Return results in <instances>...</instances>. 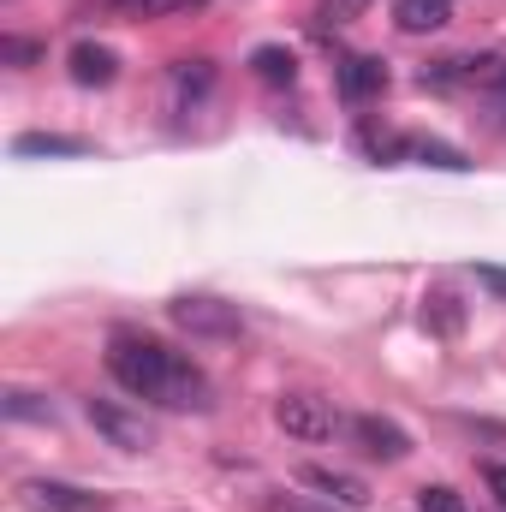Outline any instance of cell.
<instances>
[{
  "label": "cell",
  "mask_w": 506,
  "mask_h": 512,
  "mask_svg": "<svg viewBox=\"0 0 506 512\" xmlns=\"http://www.w3.org/2000/svg\"><path fill=\"white\" fill-rule=\"evenodd\" d=\"M12 155H90V143L60 137V131H24V137H12Z\"/></svg>",
  "instance_id": "cell-15"
},
{
  "label": "cell",
  "mask_w": 506,
  "mask_h": 512,
  "mask_svg": "<svg viewBox=\"0 0 506 512\" xmlns=\"http://www.w3.org/2000/svg\"><path fill=\"white\" fill-rule=\"evenodd\" d=\"M251 72H256V84H268V90H292L298 84V60L286 48H274V42H262L251 54Z\"/></svg>",
  "instance_id": "cell-13"
},
{
  "label": "cell",
  "mask_w": 506,
  "mask_h": 512,
  "mask_svg": "<svg viewBox=\"0 0 506 512\" xmlns=\"http://www.w3.org/2000/svg\"><path fill=\"white\" fill-rule=\"evenodd\" d=\"M0 411H6L12 423H48V417H54V405H48L42 393H24V387H6Z\"/></svg>",
  "instance_id": "cell-17"
},
{
  "label": "cell",
  "mask_w": 506,
  "mask_h": 512,
  "mask_svg": "<svg viewBox=\"0 0 506 512\" xmlns=\"http://www.w3.org/2000/svg\"><path fill=\"white\" fill-rule=\"evenodd\" d=\"M495 66H501L495 54H447V60H429L417 72V84L423 90H465V84H489Z\"/></svg>",
  "instance_id": "cell-6"
},
{
  "label": "cell",
  "mask_w": 506,
  "mask_h": 512,
  "mask_svg": "<svg viewBox=\"0 0 506 512\" xmlns=\"http://www.w3.org/2000/svg\"><path fill=\"white\" fill-rule=\"evenodd\" d=\"M298 483H304V489H316L322 501L346 507V512H364V507H370V483H364V477H352V471H334V465H304V471H298Z\"/></svg>",
  "instance_id": "cell-8"
},
{
  "label": "cell",
  "mask_w": 506,
  "mask_h": 512,
  "mask_svg": "<svg viewBox=\"0 0 506 512\" xmlns=\"http://www.w3.org/2000/svg\"><path fill=\"white\" fill-rule=\"evenodd\" d=\"M334 84H340L346 102H376L381 90H387V60H376V54H346L340 72H334Z\"/></svg>",
  "instance_id": "cell-10"
},
{
  "label": "cell",
  "mask_w": 506,
  "mask_h": 512,
  "mask_svg": "<svg viewBox=\"0 0 506 512\" xmlns=\"http://www.w3.org/2000/svg\"><path fill=\"white\" fill-rule=\"evenodd\" d=\"M393 24L405 36H435L453 24V0H393Z\"/></svg>",
  "instance_id": "cell-12"
},
{
  "label": "cell",
  "mask_w": 506,
  "mask_h": 512,
  "mask_svg": "<svg viewBox=\"0 0 506 512\" xmlns=\"http://www.w3.org/2000/svg\"><path fill=\"white\" fill-rule=\"evenodd\" d=\"M84 417L108 435V447H120V453H143L155 435H149V423L137 417V411H126V405H114V399H90L84 405Z\"/></svg>",
  "instance_id": "cell-7"
},
{
  "label": "cell",
  "mask_w": 506,
  "mask_h": 512,
  "mask_svg": "<svg viewBox=\"0 0 506 512\" xmlns=\"http://www.w3.org/2000/svg\"><path fill=\"white\" fill-rule=\"evenodd\" d=\"M0 60H6L12 72H30V66L42 60V42H30V36H0Z\"/></svg>",
  "instance_id": "cell-19"
},
{
  "label": "cell",
  "mask_w": 506,
  "mask_h": 512,
  "mask_svg": "<svg viewBox=\"0 0 506 512\" xmlns=\"http://www.w3.org/2000/svg\"><path fill=\"white\" fill-rule=\"evenodd\" d=\"M66 72H72L78 90H108V84L120 78V54H114L108 42H78V48L66 54Z\"/></svg>",
  "instance_id": "cell-9"
},
{
  "label": "cell",
  "mask_w": 506,
  "mask_h": 512,
  "mask_svg": "<svg viewBox=\"0 0 506 512\" xmlns=\"http://www.w3.org/2000/svg\"><path fill=\"white\" fill-rule=\"evenodd\" d=\"M131 12H143V18H173V12H197V6H209V0H126Z\"/></svg>",
  "instance_id": "cell-21"
},
{
  "label": "cell",
  "mask_w": 506,
  "mask_h": 512,
  "mask_svg": "<svg viewBox=\"0 0 506 512\" xmlns=\"http://www.w3.org/2000/svg\"><path fill=\"white\" fill-rule=\"evenodd\" d=\"M423 322H429L435 334H447V340H453V334L465 328V310H459V298H453V292H429V298H423Z\"/></svg>",
  "instance_id": "cell-16"
},
{
  "label": "cell",
  "mask_w": 506,
  "mask_h": 512,
  "mask_svg": "<svg viewBox=\"0 0 506 512\" xmlns=\"http://www.w3.org/2000/svg\"><path fill=\"white\" fill-rule=\"evenodd\" d=\"M417 512H465V495L447 483H423L417 489Z\"/></svg>",
  "instance_id": "cell-20"
},
{
  "label": "cell",
  "mask_w": 506,
  "mask_h": 512,
  "mask_svg": "<svg viewBox=\"0 0 506 512\" xmlns=\"http://www.w3.org/2000/svg\"><path fill=\"white\" fill-rule=\"evenodd\" d=\"M489 114L506 126V60L495 66V78H489Z\"/></svg>",
  "instance_id": "cell-23"
},
{
  "label": "cell",
  "mask_w": 506,
  "mask_h": 512,
  "mask_svg": "<svg viewBox=\"0 0 506 512\" xmlns=\"http://www.w3.org/2000/svg\"><path fill=\"white\" fill-rule=\"evenodd\" d=\"M405 161H417V167H441V173H465L471 161L453 149V143H441V137H405Z\"/></svg>",
  "instance_id": "cell-14"
},
{
  "label": "cell",
  "mask_w": 506,
  "mask_h": 512,
  "mask_svg": "<svg viewBox=\"0 0 506 512\" xmlns=\"http://www.w3.org/2000/svg\"><path fill=\"white\" fill-rule=\"evenodd\" d=\"M167 322H173L179 334H191V340H233V334L245 328L239 304H227V298H215V292H179V298L167 304Z\"/></svg>",
  "instance_id": "cell-2"
},
{
  "label": "cell",
  "mask_w": 506,
  "mask_h": 512,
  "mask_svg": "<svg viewBox=\"0 0 506 512\" xmlns=\"http://www.w3.org/2000/svg\"><path fill=\"white\" fill-rule=\"evenodd\" d=\"M274 423H280L292 441H334V435H340V411H334L322 393H280V399H274Z\"/></svg>",
  "instance_id": "cell-3"
},
{
  "label": "cell",
  "mask_w": 506,
  "mask_h": 512,
  "mask_svg": "<svg viewBox=\"0 0 506 512\" xmlns=\"http://www.w3.org/2000/svg\"><path fill=\"white\" fill-rule=\"evenodd\" d=\"M18 501L30 512H108V495L78 489V483H60V477H24L18 483Z\"/></svg>",
  "instance_id": "cell-4"
},
{
  "label": "cell",
  "mask_w": 506,
  "mask_h": 512,
  "mask_svg": "<svg viewBox=\"0 0 506 512\" xmlns=\"http://www.w3.org/2000/svg\"><path fill=\"white\" fill-rule=\"evenodd\" d=\"M477 286H489L495 298H506V268H495V262H483V268H477Z\"/></svg>",
  "instance_id": "cell-25"
},
{
  "label": "cell",
  "mask_w": 506,
  "mask_h": 512,
  "mask_svg": "<svg viewBox=\"0 0 506 512\" xmlns=\"http://www.w3.org/2000/svg\"><path fill=\"white\" fill-rule=\"evenodd\" d=\"M346 435H352V447H358L364 459H381V465H399V459L411 453V435H405L393 417H376V411H358V417L346 423Z\"/></svg>",
  "instance_id": "cell-5"
},
{
  "label": "cell",
  "mask_w": 506,
  "mask_h": 512,
  "mask_svg": "<svg viewBox=\"0 0 506 512\" xmlns=\"http://www.w3.org/2000/svg\"><path fill=\"white\" fill-rule=\"evenodd\" d=\"M483 483H489V495H495V507L506 512V465H483Z\"/></svg>",
  "instance_id": "cell-24"
},
{
  "label": "cell",
  "mask_w": 506,
  "mask_h": 512,
  "mask_svg": "<svg viewBox=\"0 0 506 512\" xmlns=\"http://www.w3.org/2000/svg\"><path fill=\"white\" fill-rule=\"evenodd\" d=\"M262 512H346V507H334V501H322V495H286V489H268V495H262Z\"/></svg>",
  "instance_id": "cell-18"
},
{
  "label": "cell",
  "mask_w": 506,
  "mask_h": 512,
  "mask_svg": "<svg viewBox=\"0 0 506 512\" xmlns=\"http://www.w3.org/2000/svg\"><path fill=\"white\" fill-rule=\"evenodd\" d=\"M215 90V60H173L167 66V96H173V108H197L203 96Z\"/></svg>",
  "instance_id": "cell-11"
},
{
  "label": "cell",
  "mask_w": 506,
  "mask_h": 512,
  "mask_svg": "<svg viewBox=\"0 0 506 512\" xmlns=\"http://www.w3.org/2000/svg\"><path fill=\"white\" fill-rule=\"evenodd\" d=\"M364 6H370V0H322V12H316V18H322V24H352Z\"/></svg>",
  "instance_id": "cell-22"
},
{
  "label": "cell",
  "mask_w": 506,
  "mask_h": 512,
  "mask_svg": "<svg viewBox=\"0 0 506 512\" xmlns=\"http://www.w3.org/2000/svg\"><path fill=\"white\" fill-rule=\"evenodd\" d=\"M108 376L126 387L131 399H149V405H167V411H209L215 405V382L185 352H173L149 334H131V328H120L108 340Z\"/></svg>",
  "instance_id": "cell-1"
}]
</instances>
